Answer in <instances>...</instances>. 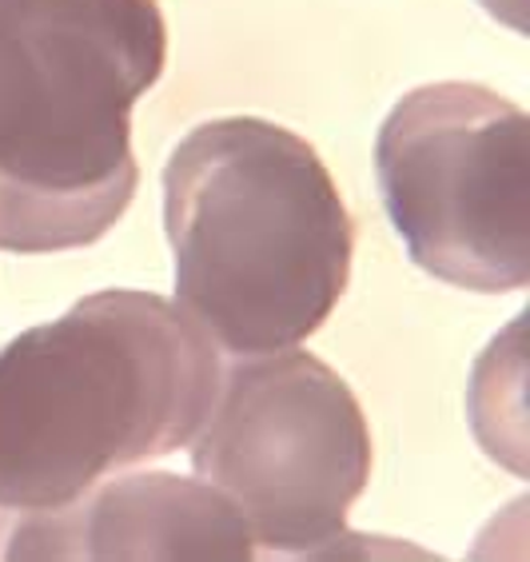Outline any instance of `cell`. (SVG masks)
<instances>
[{"mask_svg":"<svg viewBox=\"0 0 530 562\" xmlns=\"http://www.w3.org/2000/svg\"><path fill=\"white\" fill-rule=\"evenodd\" d=\"M176 303L227 356L312 339L351 280L356 220L324 156L260 116L204 120L163 164Z\"/></svg>","mask_w":530,"mask_h":562,"instance_id":"1","label":"cell"},{"mask_svg":"<svg viewBox=\"0 0 530 562\" xmlns=\"http://www.w3.org/2000/svg\"><path fill=\"white\" fill-rule=\"evenodd\" d=\"M219 347L180 303L104 288L0 347V507L48 510L180 451L216 403Z\"/></svg>","mask_w":530,"mask_h":562,"instance_id":"2","label":"cell"},{"mask_svg":"<svg viewBox=\"0 0 530 562\" xmlns=\"http://www.w3.org/2000/svg\"><path fill=\"white\" fill-rule=\"evenodd\" d=\"M163 65L156 0H0V251L112 232L140 184L132 109Z\"/></svg>","mask_w":530,"mask_h":562,"instance_id":"3","label":"cell"},{"mask_svg":"<svg viewBox=\"0 0 530 562\" xmlns=\"http://www.w3.org/2000/svg\"><path fill=\"white\" fill-rule=\"evenodd\" d=\"M391 227L427 276L503 295L530 283V120L471 80L411 88L375 136Z\"/></svg>","mask_w":530,"mask_h":562,"instance_id":"4","label":"cell"},{"mask_svg":"<svg viewBox=\"0 0 530 562\" xmlns=\"http://www.w3.org/2000/svg\"><path fill=\"white\" fill-rule=\"evenodd\" d=\"M375 447L347 379L300 347L236 356L192 439V471L239 510L256 554H312L347 530Z\"/></svg>","mask_w":530,"mask_h":562,"instance_id":"5","label":"cell"},{"mask_svg":"<svg viewBox=\"0 0 530 562\" xmlns=\"http://www.w3.org/2000/svg\"><path fill=\"white\" fill-rule=\"evenodd\" d=\"M0 559H256V542L216 487L160 471L97 483L65 507H0Z\"/></svg>","mask_w":530,"mask_h":562,"instance_id":"6","label":"cell"}]
</instances>
